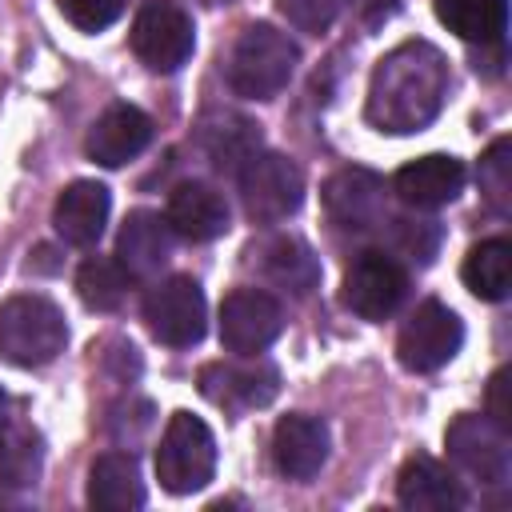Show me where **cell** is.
I'll use <instances>...</instances> for the list:
<instances>
[{
  "label": "cell",
  "instance_id": "6da1fadb",
  "mask_svg": "<svg viewBox=\"0 0 512 512\" xmlns=\"http://www.w3.org/2000/svg\"><path fill=\"white\" fill-rule=\"evenodd\" d=\"M448 96V60L428 40H408L380 56L368 80V120L380 132L408 136L428 128Z\"/></svg>",
  "mask_w": 512,
  "mask_h": 512
},
{
  "label": "cell",
  "instance_id": "7a4b0ae2",
  "mask_svg": "<svg viewBox=\"0 0 512 512\" xmlns=\"http://www.w3.org/2000/svg\"><path fill=\"white\" fill-rule=\"evenodd\" d=\"M68 344L64 312L36 292L0 304V360L12 368H44Z\"/></svg>",
  "mask_w": 512,
  "mask_h": 512
},
{
  "label": "cell",
  "instance_id": "3957f363",
  "mask_svg": "<svg viewBox=\"0 0 512 512\" xmlns=\"http://www.w3.org/2000/svg\"><path fill=\"white\" fill-rule=\"evenodd\" d=\"M300 48L272 24H248L228 56V84L244 100H272L288 88Z\"/></svg>",
  "mask_w": 512,
  "mask_h": 512
},
{
  "label": "cell",
  "instance_id": "277c9868",
  "mask_svg": "<svg viewBox=\"0 0 512 512\" xmlns=\"http://www.w3.org/2000/svg\"><path fill=\"white\" fill-rule=\"evenodd\" d=\"M216 476V436L192 412H172L156 444V480L172 496H192Z\"/></svg>",
  "mask_w": 512,
  "mask_h": 512
},
{
  "label": "cell",
  "instance_id": "5b68a950",
  "mask_svg": "<svg viewBox=\"0 0 512 512\" xmlns=\"http://www.w3.org/2000/svg\"><path fill=\"white\" fill-rule=\"evenodd\" d=\"M444 448L452 468L476 480L480 488H504L512 476V440H508V428L496 424L492 416L460 412L444 428Z\"/></svg>",
  "mask_w": 512,
  "mask_h": 512
},
{
  "label": "cell",
  "instance_id": "8992f818",
  "mask_svg": "<svg viewBox=\"0 0 512 512\" xmlns=\"http://www.w3.org/2000/svg\"><path fill=\"white\" fill-rule=\"evenodd\" d=\"M236 180H240L244 212L256 224H280L304 200V172L296 168V160H288L280 152H256L236 172Z\"/></svg>",
  "mask_w": 512,
  "mask_h": 512
},
{
  "label": "cell",
  "instance_id": "52a82bcc",
  "mask_svg": "<svg viewBox=\"0 0 512 512\" xmlns=\"http://www.w3.org/2000/svg\"><path fill=\"white\" fill-rule=\"evenodd\" d=\"M128 36H132V52L152 72H176L196 48L192 16L176 0H144L136 8Z\"/></svg>",
  "mask_w": 512,
  "mask_h": 512
},
{
  "label": "cell",
  "instance_id": "ba28073f",
  "mask_svg": "<svg viewBox=\"0 0 512 512\" xmlns=\"http://www.w3.org/2000/svg\"><path fill=\"white\" fill-rule=\"evenodd\" d=\"M144 324L168 348L200 344V336L208 328V304H204L200 284L192 276L156 280L152 292L144 296Z\"/></svg>",
  "mask_w": 512,
  "mask_h": 512
},
{
  "label": "cell",
  "instance_id": "9c48e42d",
  "mask_svg": "<svg viewBox=\"0 0 512 512\" xmlns=\"http://www.w3.org/2000/svg\"><path fill=\"white\" fill-rule=\"evenodd\" d=\"M408 296V272L396 256L388 252H360L348 272H344V288L340 300L348 312H356L360 320H388Z\"/></svg>",
  "mask_w": 512,
  "mask_h": 512
},
{
  "label": "cell",
  "instance_id": "30bf717a",
  "mask_svg": "<svg viewBox=\"0 0 512 512\" xmlns=\"http://www.w3.org/2000/svg\"><path fill=\"white\" fill-rule=\"evenodd\" d=\"M460 344H464L460 316L440 300H424L404 320V328L396 336V356L408 372H436L460 352Z\"/></svg>",
  "mask_w": 512,
  "mask_h": 512
},
{
  "label": "cell",
  "instance_id": "8fae6325",
  "mask_svg": "<svg viewBox=\"0 0 512 512\" xmlns=\"http://www.w3.org/2000/svg\"><path fill=\"white\" fill-rule=\"evenodd\" d=\"M284 328V308L260 288H236L220 300V344L232 356L264 352Z\"/></svg>",
  "mask_w": 512,
  "mask_h": 512
},
{
  "label": "cell",
  "instance_id": "7c38bea8",
  "mask_svg": "<svg viewBox=\"0 0 512 512\" xmlns=\"http://www.w3.org/2000/svg\"><path fill=\"white\" fill-rule=\"evenodd\" d=\"M324 212L340 232H372L384 224V180L372 168H340L324 184Z\"/></svg>",
  "mask_w": 512,
  "mask_h": 512
},
{
  "label": "cell",
  "instance_id": "4fadbf2b",
  "mask_svg": "<svg viewBox=\"0 0 512 512\" xmlns=\"http://www.w3.org/2000/svg\"><path fill=\"white\" fill-rule=\"evenodd\" d=\"M152 144V120L136 108V104H112L96 116V124L88 128L84 152L92 164L100 168H124L128 160H136L144 148Z\"/></svg>",
  "mask_w": 512,
  "mask_h": 512
},
{
  "label": "cell",
  "instance_id": "5bb4252c",
  "mask_svg": "<svg viewBox=\"0 0 512 512\" xmlns=\"http://www.w3.org/2000/svg\"><path fill=\"white\" fill-rule=\"evenodd\" d=\"M200 392L228 412H248V408H264L276 400L280 376L264 360H256V364H224L220 360V364L200 368Z\"/></svg>",
  "mask_w": 512,
  "mask_h": 512
},
{
  "label": "cell",
  "instance_id": "9a60e30c",
  "mask_svg": "<svg viewBox=\"0 0 512 512\" xmlns=\"http://www.w3.org/2000/svg\"><path fill=\"white\" fill-rule=\"evenodd\" d=\"M328 424L308 412H288L272 428V460L288 480H312L328 460Z\"/></svg>",
  "mask_w": 512,
  "mask_h": 512
},
{
  "label": "cell",
  "instance_id": "2e32d148",
  "mask_svg": "<svg viewBox=\"0 0 512 512\" xmlns=\"http://www.w3.org/2000/svg\"><path fill=\"white\" fill-rule=\"evenodd\" d=\"M464 176H468V172H464V164H460L456 156H448V152H428V156L404 164V168L392 176V192H396L408 208L432 212V208H444V204H452V200L460 196Z\"/></svg>",
  "mask_w": 512,
  "mask_h": 512
},
{
  "label": "cell",
  "instance_id": "e0dca14e",
  "mask_svg": "<svg viewBox=\"0 0 512 512\" xmlns=\"http://www.w3.org/2000/svg\"><path fill=\"white\" fill-rule=\"evenodd\" d=\"M164 220L172 228V236H184L192 244H204V240H216L228 232V200L212 188V184H200V180H184L168 192V208H164Z\"/></svg>",
  "mask_w": 512,
  "mask_h": 512
},
{
  "label": "cell",
  "instance_id": "ac0fdd59",
  "mask_svg": "<svg viewBox=\"0 0 512 512\" xmlns=\"http://www.w3.org/2000/svg\"><path fill=\"white\" fill-rule=\"evenodd\" d=\"M172 260V228L160 212L136 208L128 212L120 236H116V264L132 280H156L160 268Z\"/></svg>",
  "mask_w": 512,
  "mask_h": 512
},
{
  "label": "cell",
  "instance_id": "d6986e66",
  "mask_svg": "<svg viewBox=\"0 0 512 512\" xmlns=\"http://www.w3.org/2000/svg\"><path fill=\"white\" fill-rule=\"evenodd\" d=\"M396 500L408 512H460L468 504L464 484L432 456L416 452L404 460L400 476H396Z\"/></svg>",
  "mask_w": 512,
  "mask_h": 512
},
{
  "label": "cell",
  "instance_id": "ffe728a7",
  "mask_svg": "<svg viewBox=\"0 0 512 512\" xmlns=\"http://www.w3.org/2000/svg\"><path fill=\"white\" fill-rule=\"evenodd\" d=\"M108 212H112V196H108L104 184H96V180H72L56 196V204H52V224H56V232H60L64 244L92 248L104 236Z\"/></svg>",
  "mask_w": 512,
  "mask_h": 512
},
{
  "label": "cell",
  "instance_id": "44dd1931",
  "mask_svg": "<svg viewBox=\"0 0 512 512\" xmlns=\"http://www.w3.org/2000/svg\"><path fill=\"white\" fill-rule=\"evenodd\" d=\"M88 504L100 512L144 508V480L132 452H104L88 468Z\"/></svg>",
  "mask_w": 512,
  "mask_h": 512
},
{
  "label": "cell",
  "instance_id": "7402d4cb",
  "mask_svg": "<svg viewBox=\"0 0 512 512\" xmlns=\"http://www.w3.org/2000/svg\"><path fill=\"white\" fill-rule=\"evenodd\" d=\"M460 280L480 300H504L512 288V244L504 236L472 244L460 264Z\"/></svg>",
  "mask_w": 512,
  "mask_h": 512
},
{
  "label": "cell",
  "instance_id": "603a6c76",
  "mask_svg": "<svg viewBox=\"0 0 512 512\" xmlns=\"http://www.w3.org/2000/svg\"><path fill=\"white\" fill-rule=\"evenodd\" d=\"M436 20L468 44H500L508 28L504 0H436Z\"/></svg>",
  "mask_w": 512,
  "mask_h": 512
},
{
  "label": "cell",
  "instance_id": "cb8c5ba5",
  "mask_svg": "<svg viewBox=\"0 0 512 512\" xmlns=\"http://www.w3.org/2000/svg\"><path fill=\"white\" fill-rule=\"evenodd\" d=\"M40 436L24 420H8L0 412V488H32L40 480Z\"/></svg>",
  "mask_w": 512,
  "mask_h": 512
},
{
  "label": "cell",
  "instance_id": "d4e9b609",
  "mask_svg": "<svg viewBox=\"0 0 512 512\" xmlns=\"http://www.w3.org/2000/svg\"><path fill=\"white\" fill-rule=\"evenodd\" d=\"M264 276L292 296H308L320 284V260L304 240L280 236L264 248Z\"/></svg>",
  "mask_w": 512,
  "mask_h": 512
},
{
  "label": "cell",
  "instance_id": "484cf974",
  "mask_svg": "<svg viewBox=\"0 0 512 512\" xmlns=\"http://www.w3.org/2000/svg\"><path fill=\"white\" fill-rule=\"evenodd\" d=\"M128 284H132V276L108 256H92L76 272V292H80L84 308H92V312H116L128 296Z\"/></svg>",
  "mask_w": 512,
  "mask_h": 512
},
{
  "label": "cell",
  "instance_id": "4316f807",
  "mask_svg": "<svg viewBox=\"0 0 512 512\" xmlns=\"http://www.w3.org/2000/svg\"><path fill=\"white\" fill-rule=\"evenodd\" d=\"M256 152H260V132H256L248 120L228 116L220 128L208 132V156H212V164H216L220 172H232V176H236Z\"/></svg>",
  "mask_w": 512,
  "mask_h": 512
},
{
  "label": "cell",
  "instance_id": "83f0119b",
  "mask_svg": "<svg viewBox=\"0 0 512 512\" xmlns=\"http://www.w3.org/2000/svg\"><path fill=\"white\" fill-rule=\"evenodd\" d=\"M508 136L492 140L488 152L480 156V192L496 212H508V192H512V160H508Z\"/></svg>",
  "mask_w": 512,
  "mask_h": 512
},
{
  "label": "cell",
  "instance_id": "f1b7e54d",
  "mask_svg": "<svg viewBox=\"0 0 512 512\" xmlns=\"http://www.w3.org/2000/svg\"><path fill=\"white\" fill-rule=\"evenodd\" d=\"M348 4H352V0H280V16H284L296 32L320 36V32H328V28L344 16Z\"/></svg>",
  "mask_w": 512,
  "mask_h": 512
},
{
  "label": "cell",
  "instance_id": "f546056e",
  "mask_svg": "<svg viewBox=\"0 0 512 512\" xmlns=\"http://www.w3.org/2000/svg\"><path fill=\"white\" fill-rule=\"evenodd\" d=\"M128 0H60V16L80 32H104L120 20Z\"/></svg>",
  "mask_w": 512,
  "mask_h": 512
},
{
  "label": "cell",
  "instance_id": "4dcf8cb0",
  "mask_svg": "<svg viewBox=\"0 0 512 512\" xmlns=\"http://www.w3.org/2000/svg\"><path fill=\"white\" fill-rule=\"evenodd\" d=\"M396 240L408 256H416L420 264L432 260L436 244H440V224L436 220H396Z\"/></svg>",
  "mask_w": 512,
  "mask_h": 512
},
{
  "label": "cell",
  "instance_id": "1f68e13d",
  "mask_svg": "<svg viewBox=\"0 0 512 512\" xmlns=\"http://www.w3.org/2000/svg\"><path fill=\"white\" fill-rule=\"evenodd\" d=\"M488 416L504 428H512V404H508V364H500L488 380Z\"/></svg>",
  "mask_w": 512,
  "mask_h": 512
},
{
  "label": "cell",
  "instance_id": "d6a6232c",
  "mask_svg": "<svg viewBox=\"0 0 512 512\" xmlns=\"http://www.w3.org/2000/svg\"><path fill=\"white\" fill-rule=\"evenodd\" d=\"M52 256H56V248L44 244V248H36V256L28 260V268H32V272H56V260H52Z\"/></svg>",
  "mask_w": 512,
  "mask_h": 512
},
{
  "label": "cell",
  "instance_id": "836d02e7",
  "mask_svg": "<svg viewBox=\"0 0 512 512\" xmlns=\"http://www.w3.org/2000/svg\"><path fill=\"white\" fill-rule=\"evenodd\" d=\"M200 4H208V8H216V4H232V0H200Z\"/></svg>",
  "mask_w": 512,
  "mask_h": 512
},
{
  "label": "cell",
  "instance_id": "e575fe53",
  "mask_svg": "<svg viewBox=\"0 0 512 512\" xmlns=\"http://www.w3.org/2000/svg\"><path fill=\"white\" fill-rule=\"evenodd\" d=\"M0 412H4V392H0Z\"/></svg>",
  "mask_w": 512,
  "mask_h": 512
}]
</instances>
